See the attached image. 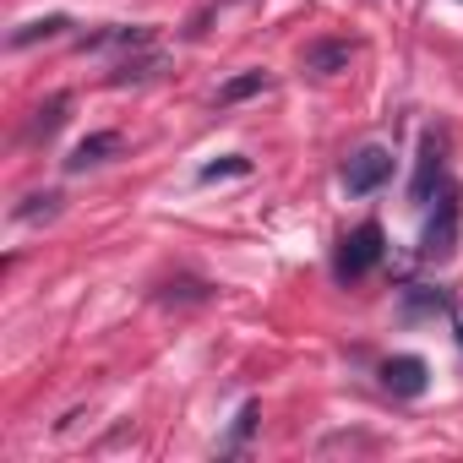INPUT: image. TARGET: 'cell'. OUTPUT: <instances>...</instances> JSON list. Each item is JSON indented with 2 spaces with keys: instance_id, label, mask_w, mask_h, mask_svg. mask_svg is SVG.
<instances>
[{
  "instance_id": "6da1fadb",
  "label": "cell",
  "mask_w": 463,
  "mask_h": 463,
  "mask_svg": "<svg viewBox=\"0 0 463 463\" xmlns=\"http://www.w3.org/2000/svg\"><path fill=\"white\" fill-rule=\"evenodd\" d=\"M382 251H387L382 229H376V223H360L354 235H344V241H338V257H333V279H338V284H354V279H365V273L382 262Z\"/></svg>"
},
{
  "instance_id": "7a4b0ae2",
  "label": "cell",
  "mask_w": 463,
  "mask_h": 463,
  "mask_svg": "<svg viewBox=\"0 0 463 463\" xmlns=\"http://www.w3.org/2000/svg\"><path fill=\"white\" fill-rule=\"evenodd\" d=\"M452 251H458V185L441 180L436 213H430V223H425V257H430V262H447Z\"/></svg>"
},
{
  "instance_id": "3957f363",
  "label": "cell",
  "mask_w": 463,
  "mask_h": 463,
  "mask_svg": "<svg viewBox=\"0 0 463 463\" xmlns=\"http://www.w3.org/2000/svg\"><path fill=\"white\" fill-rule=\"evenodd\" d=\"M387 175H392V153L387 147H360L349 164H344V191L349 196H371L376 185H387Z\"/></svg>"
},
{
  "instance_id": "277c9868",
  "label": "cell",
  "mask_w": 463,
  "mask_h": 463,
  "mask_svg": "<svg viewBox=\"0 0 463 463\" xmlns=\"http://www.w3.org/2000/svg\"><path fill=\"white\" fill-rule=\"evenodd\" d=\"M441 180H447V164H441V137H436V131H425V142H420V169H414V185H409L414 207H425V202L441 191Z\"/></svg>"
},
{
  "instance_id": "5b68a950",
  "label": "cell",
  "mask_w": 463,
  "mask_h": 463,
  "mask_svg": "<svg viewBox=\"0 0 463 463\" xmlns=\"http://www.w3.org/2000/svg\"><path fill=\"white\" fill-rule=\"evenodd\" d=\"M425 382H430V371H425V360H420V354H392V360L382 365V387H387V392H398V398H420V392H425Z\"/></svg>"
},
{
  "instance_id": "8992f818",
  "label": "cell",
  "mask_w": 463,
  "mask_h": 463,
  "mask_svg": "<svg viewBox=\"0 0 463 463\" xmlns=\"http://www.w3.org/2000/svg\"><path fill=\"white\" fill-rule=\"evenodd\" d=\"M115 153H120V131H93V137H82V142L71 147L66 175H82V169H93V164H104V158H115Z\"/></svg>"
},
{
  "instance_id": "52a82bcc",
  "label": "cell",
  "mask_w": 463,
  "mask_h": 463,
  "mask_svg": "<svg viewBox=\"0 0 463 463\" xmlns=\"http://www.w3.org/2000/svg\"><path fill=\"white\" fill-rule=\"evenodd\" d=\"M349 61H354V44L349 39H317V44H306V71H317V77H333Z\"/></svg>"
},
{
  "instance_id": "ba28073f",
  "label": "cell",
  "mask_w": 463,
  "mask_h": 463,
  "mask_svg": "<svg viewBox=\"0 0 463 463\" xmlns=\"http://www.w3.org/2000/svg\"><path fill=\"white\" fill-rule=\"evenodd\" d=\"M66 109H71V93H50V99L39 104V115L28 120V142H50V137L66 126Z\"/></svg>"
},
{
  "instance_id": "9c48e42d",
  "label": "cell",
  "mask_w": 463,
  "mask_h": 463,
  "mask_svg": "<svg viewBox=\"0 0 463 463\" xmlns=\"http://www.w3.org/2000/svg\"><path fill=\"white\" fill-rule=\"evenodd\" d=\"M268 88V71H241V77H229L223 88H218V104H241V99H251V93H262Z\"/></svg>"
},
{
  "instance_id": "30bf717a",
  "label": "cell",
  "mask_w": 463,
  "mask_h": 463,
  "mask_svg": "<svg viewBox=\"0 0 463 463\" xmlns=\"http://www.w3.org/2000/svg\"><path fill=\"white\" fill-rule=\"evenodd\" d=\"M55 33H66V17H39V23H23V28L12 33V50H23V44H33V39H55Z\"/></svg>"
},
{
  "instance_id": "8fae6325",
  "label": "cell",
  "mask_w": 463,
  "mask_h": 463,
  "mask_svg": "<svg viewBox=\"0 0 463 463\" xmlns=\"http://www.w3.org/2000/svg\"><path fill=\"white\" fill-rule=\"evenodd\" d=\"M153 71H158V55H142L137 66H131V61H120L109 82H115V88H126V82H142V77H153Z\"/></svg>"
},
{
  "instance_id": "7c38bea8",
  "label": "cell",
  "mask_w": 463,
  "mask_h": 463,
  "mask_svg": "<svg viewBox=\"0 0 463 463\" xmlns=\"http://www.w3.org/2000/svg\"><path fill=\"white\" fill-rule=\"evenodd\" d=\"M229 175H251V158L229 153V158H218V164H202V180H229Z\"/></svg>"
},
{
  "instance_id": "4fadbf2b",
  "label": "cell",
  "mask_w": 463,
  "mask_h": 463,
  "mask_svg": "<svg viewBox=\"0 0 463 463\" xmlns=\"http://www.w3.org/2000/svg\"><path fill=\"white\" fill-rule=\"evenodd\" d=\"M55 213H61V196L55 191H39V196H28L17 207V218H55Z\"/></svg>"
},
{
  "instance_id": "5bb4252c",
  "label": "cell",
  "mask_w": 463,
  "mask_h": 463,
  "mask_svg": "<svg viewBox=\"0 0 463 463\" xmlns=\"http://www.w3.org/2000/svg\"><path fill=\"white\" fill-rule=\"evenodd\" d=\"M420 311H441V295H436V289H409L403 317H420Z\"/></svg>"
}]
</instances>
